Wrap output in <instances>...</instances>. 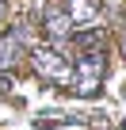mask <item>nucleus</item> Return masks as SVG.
<instances>
[{
  "label": "nucleus",
  "mask_w": 126,
  "mask_h": 130,
  "mask_svg": "<svg viewBox=\"0 0 126 130\" xmlns=\"http://www.w3.org/2000/svg\"><path fill=\"white\" fill-rule=\"evenodd\" d=\"M111 73V61H107V50H77L73 54V77H69V88L80 96V100H96L103 80Z\"/></svg>",
  "instance_id": "obj_1"
},
{
  "label": "nucleus",
  "mask_w": 126,
  "mask_h": 130,
  "mask_svg": "<svg viewBox=\"0 0 126 130\" xmlns=\"http://www.w3.org/2000/svg\"><path fill=\"white\" fill-rule=\"evenodd\" d=\"M27 61H31V69H34L38 80H46L53 88H69V77H73V54L69 50H57L50 42H34Z\"/></svg>",
  "instance_id": "obj_2"
},
{
  "label": "nucleus",
  "mask_w": 126,
  "mask_h": 130,
  "mask_svg": "<svg viewBox=\"0 0 126 130\" xmlns=\"http://www.w3.org/2000/svg\"><path fill=\"white\" fill-rule=\"evenodd\" d=\"M31 46H34V31L27 19H19L15 27H4L0 31V73H15L27 61Z\"/></svg>",
  "instance_id": "obj_3"
},
{
  "label": "nucleus",
  "mask_w": 126,
  "mask_h": 130,
  "mask_svg": "<svg viewBox=\"0 0 126 130\" xmlns=\"http://www.w3.org/2000/svg\"><path fill=\"white\" fill-rule=\"evenodd\" d=\"M38 27H42V35H46L50 46L73 54V19L65 12V0H46V4L38 8Z\"/></svg>",
  "instance_id": "obj_4"
},
{
  "label": "nucleus",
  "mask_w": 126,
  "mask_h": 130,
  "mask_svg": "<svg viewBox=\"0 0 126 130\" xmlns=\"http://www.w3.org/2000/svg\"><path fill=\"white\" fill-rule=\"evenodd\" d=\"M65 12L73 19V31H84V27H103V0H65Z\"/></svg>",
  "instance_id": "obj_5"
},
{
  "label": "nucleus",
  "mask_w": 126,
  "mask_h": 130,
  "mask_svg": "<svg viewBox=\"0 0 126 130\" xmlns=\"http://www.w3.org/2000/svg\"><path fill=\"white\" fill-rule=\"evenodd\" d=\"M73 50H111V31H107V27L73 31Z\"/></svg>",
  "instance_id": "obj_6"
},
{
  "label": "nucleus",
  "mask_w": 126,
  "mask_h": 130,
  "mask_svg": "<svg viewBox=\"0 0 126 130\" xmlns=\"http://www.w3.org/2000/svg\"><path fill=\"white\" fill-rule=\"evenodd\" d=\"M8 88H12V73H0V96H8Z\"/></svg>",
  "instance_id": "obj_7"
},
{
  "label": "nucleus",
  "mask_w": 126,
  "mask_h": 130,
  "mask_svg": "<svg viewBox=\"0 0 126 130\" xmlns=\"http://www.w3.org/2000/svg\"><path fill=\"white\" fill-rule=\"evenodd\" d=\"M4 19H8V0H0V27H4Z\"/></svg>",
  "instance_id": "obj_8"
},
{
  "label": "nucleus",
  "mask_w": 126,
  "mask_h": 130,
  "mask_svg": "<svg viewBox=\"0 0 126 130\" xmlns=\"http://www.w3.org/2000/svg\"><path fill=\"white\" fill-rule=\"evenodd\" d=\"M118 46H122V54H126V35H118Z\"/></svg>",
  "instance_id": "obj_9"
},
{
  "label": "nucleus",
  "mask_w": 126,
  "mask_h": 130,
  "mask_svg": "<svg viewBox=\"0 0 126 130\" xmlns=\"http://www.w3.org/2000/svg\"><path fill=\"white\" fill-rule=\"evenodd\" d=\"M118 27H122V35H126V15H122V23H118Z\"/></svg>",
  "instance_id": "obj_10"
}]
</instances>
